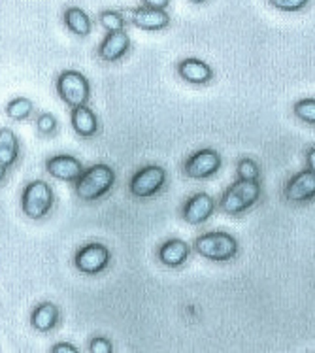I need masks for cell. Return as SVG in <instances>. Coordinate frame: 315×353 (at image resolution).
I'll list each match as a JSON object with an SVG mask.
<instances>
[{
	"instance_id": "6da1fadb",
	"label": "cell",
	"mask_w": 315,
	"mask_h": 353,
	"mask_svg": "<svg viewBox=\"0 0 315 353\" xmlns=\"http://www.w3.org/2000/svg\"><path fill=\"white\" fill-rule=\"evenodd\" d=\"M74 183H76V195L81 201H99L102 196H106L110 189L114 188L115 172L112 166L94 165L79 174V178Z\"/></svg>"
},
{
	"instance_id": "d6986e66",
	"label": "cell",
	"mask_w": 315,
	"mask_h": 353,
	"mask_svg": "<svg viewBox=\"0 0 315 353\" xmlns=\"http://www.w3.org/2000/svg\"><path fill=\"white\" fill-rule=\"evenodd\" d=\"M19 159V138L12 129H0V165L12 168Z\"/></svg>"
},
{
	"instance_id": "30bf717a",
	"label": "cell",
	"mask_w": 315,
	"mask_h": 353,
	"mask_svg": "<svg viewBox=\"0 0 315 353\" xmlns=\"http://www.w3.org/2000/svg\"><path fill=\"white\" fill-rule=\"evenodd\" d=\"M215 210L214 199L208 193H196L183 206L181 216L185 219V223L189 225H202L208 221Z\"/></svg>"
},
{
	"instance_id": "7c38bea8",
	"label": "cell",
	"mask_w": 315,
	"mask_h": 353,
	"mask_svg": "<svg viewBox=\"0 0 315 353\" xmlns=\"http://www.w3.org/2000/svg\"><path fill=\"white\" fill-rule=\"evenodd\" d=\"M129 48V34L125 30H114V32H108V37L99 46V57L106 63H115L127 55Z\"/></svg>"
},
{
	"instance_id": "5b68a950",
	"label": "cell",
	"mask_w": 315,
	"mask_h": 353,
	"mask_svg": "<svg viewBox=\"0 0 315 353\" xmlns=\"http://www.w3.org/2000/svg\"><path fill=\"white\" fill-rule=\"evenodd\" d=\"M57 94L61 101L68 104L70 108L78 106H87V102L91 99V85L89 79L78 70H65L57 76Z\"/></svg>"
},
{
	"instance_id": "8992f818",
	"label": "cell",
	"mask_w": 315,
	"mask_h": 353,
	"mask_svg": "<svg viewBox=\"0 0 315 353\" xmlns=\"http://www.w3.org/2000/svg\"><path fill=\"white\" fill-rule=\"evenodd\" d=\"M166 183V170L163 166L150 165L140 168L132 178H130L129 191L130 195L136 199H150L157 195Z\"/></svg>"
},
{
	"instance_id": "ac0fdd59",
	"label": "cell",
	"mask_w": 315,
	"mask_h": 353,
	"mask_svg": "<svg viewBox=\"0 0 315 353\" xmlns=\"http://www.w3.org/2000/svg\"><path fill=\"white\" fill-rule=\"evenodd\" d=\"M63 19H65L66 29L74 32L76 37L85 38L91 34V30H93V23H91V17L78 6H72L66 8L65 14H63Z\"/></svg>"
},
{
	"instance_id": "cb8c5ba5",
	"label": "cell",
	"mask_w": 315,
	"mask_h": 353,
	"mask_svg": "<svg viewBox=\"0 0 315 353\" xmlns=\"http://www.w3.org/2000/svg\"><path fill=\"white\" fill-rule=\"evenodd\" d=\"M36 127H38V130L42 132L43 137H50V134H53L55 130H57V117L53 116V114H40L38 116V119H36Z\"/></svg>"
},
{
	"instance_id": "d4e9b609",
	"label": "cell",
	"mask_w": 315,
	"mask_h": 353,
	"mask_svg": "<svg viewBox=\"0 0 315 353\" xmlns=\"http://www.w3.org/2000/svg\"><path fill=\"white\" fill-rule=\"evenodd\" d=\"M268 2L280 12H301L308 6L309 0H268Z\"/></svg>"
},
{
	"instance_id": "e0dca14e",
	"label": "cell",
	"mask_w": 315,
	"mask_h": 353,
	"mask_svg": "<svg viewBox=\"0 0 315 353\" xmlns=\"http://www.w3.org/2000/svg\"><path fill=\"white\" fill-rule=\"evenodd\" d=\"M59 323V308L53 303H42L36 306L30 314L32 329L40 332L53 331Z\"/></svg>"
},
{
	"instance_id": "5bb4252c",
	"label": "cell",
	"mask_w": 315,
	"mask_h": 353,
	"mask_svg": "<svg viewBox=\"0 0 315 353\" xmlns=\"http://www.w3.org/2000/svg\"><path fill=\"white\" fill-rule=\"evenodd\" d=\"M178 74L179 78L185 79L187 83H193V85H204L214 78L212 66L206 65L201 59H183V61H179Z\"/></svg>"
},
{
	"instance_id": "9c48e42d",
	"label": "cell",
	"mask_w": 315,
	"mask_h": 353,
	"mask_svg": "<svg viewBox=\"0 0 315 353\" xmlns=\"http://www.w3.org/2000/svg\"><path fill=\"white\" fill-rule=\"evenodd\" d=\"M287 202H308L314 201L315 196V170H302L294 174L291 180L287 181L285 191H283Z\"/></svg>"
},
{
	"instance_id": "9a60e30c",
	"label": "cell",
	"mask_w": 315,
	"mask_h": 353,
	"mask_svg": "<svg viewBox=\"0 0 315 353\" xmlns=\"http://www.w3.org/2000/svg\"><path fill=\"white\" fill-rule=\"evenodd\" d=\"M159 259L163 265L170 268L181 267L187 259H189V244L179 240V238H172L159 248Z\"/></svg>"
},
{
	"instance_id": "484cf974",
	"label": "cell",
	"mask_w": 315,
	"mask_h": 353,
	"mask_svg": "<svg viewBox=\"0 0 315 353\" xmlns=\"http://www.w3.org/2000/svg\"><path fill=\"white\" fill-rule=\"evenodd\" d=\"M89 352L91 353H114V346H112V342L106 339H93L91 340V344H89Z\"/></svg>"
},
{
	"instance_id": "f1b7e54d",
	"label": "cell",
	"mask_w": 315,
	"mask_h": 353,
	"mask_svg": "<svg viewBox=\"0 0 315 353\" xmlns=\"http://www.w3.org/2000/svg\"><path fill=\"white\" fill-rule=\"evenodd\" d=\"M306 161H308L309 170H315V150H308V155H306Z\"/></svg>"
},
{
	"instance_id": "ffe728a7",
	"label": "cell",
	"mask_w": 315,
	"mask_h": 353,
	"mask_svg": "<svg viewBox=\"0 0 315 353\" xmlns=\"http://www.w3.org/2000/svg\"><path fill=\"white\" fill-rule=\"evenodd\" d=\"M32 110H34V104L29 99H25V97H17L14 101L8 102L6 106V114L10 119H14V121H23V119H27L32 114Z\"/></svg>"
},
{
	"instance_id": "603a6c76",
	"label": "cell",
	"mask_w": 315,
	"mask_h": 353,
	"mask_svg": "<svg viewBox=\"0 0 315 353\" xmlns=\"http://www.w3.org/2000/svg\"><path fill=\"white\" fill-rule=\"evenodd\" d=\"M236 174L240 180H258L261 168L253 159H240L236 165Z\"/></svg>"
},
{
	"instance_id": "7402d4cb",
	"label": "cell",
	"mask_w": 315,
	"mask_h": 353,
	"mask_svg": "<svg viewBox=\"0 0 315 353\" xmlns=\"http://www.w3.org/2000/svg\"><path fill=\"white\" fill-rule=\"evenodd\" d=\"M294 116L308 125L315 123V101L314 99H302L294 104Z\"/></svg>"
},
{
	"instance_id": "83f0119b",
	"label": "cell",
	"mask_w": 315,
	"mask_h": 353,
	"mask_svg": "<svg viewBox=\"0 0 315 353\" xmlns=\"http://www.w3.org/2000/svg\"><path fill=\"white\" fill-rule=\"evenodd\" d=\"M53 353H78V347L72 346V344H55L51 347Z\"/></svg>"
},
{
	"instance_id": "7a4b0ae2",
	"label": "cell",
	"mask_w": 315,
	"mask_h": 353,
	"mask_svg": "<svg viewBox=\"0 0 315 353\" xmlns=\"http://www.w3.org/2000/svg\"><path fill=\"white\" fill-rule=\"evenodd\" d=\"M261 199V183L257 180H240L234 181L219 201V208L227 216H240L245 210L255 206Z\"/></svg>"
},
{
	"instance_id": "4316f807",
	"label": "cell",
	"mask_w": 315,
	"mask_h": 353,
	"mask_svg": "<svg viewBox=\"0 0 315 353\" xmlns=\"http://www.w3.org/2000/svg\"><path fill=\"white\" fill-rule=\"evenodd\" d=\"M143 6L148 8H157V10H166L168 4H170V0H142Z\"/></svg>"
},
{
	"instance_id": "4fadbf2b",
	"label": "cell",
	"mask_w": 315,
	"mask_h": 353,
	"mask_svg": "<svg viewBox=\"0 0 315 353\" xmlns=\"http://www.w3.org/2000/svg\"><path fill=\"white\" fill-rule=\"evenodd\" d=\"M130 21L142 30H163L170 25V15L157 8H136L130 12Z\"/></svg>"
},
{
	"instance_id": "4dcf8cb0",
	"label": "cell",
	"mask_w": 315,
	"mask_h": 353,
	"mask_svg": "<svg viewBox=\"0 0 315 353\" xmlns=\"http://www.w3.org/2000/svg\"><path fill=\"white\" fill-rule=\"evenodd\" d=\"M191 2H194V4H202V2H206V0H191Z\"/></svg>"
},
{
	"instance_id": "ba28073f",
	"label": "cell",
	"mask_w": 315,
	"mask_h": 353,
	"mask_svg": "<svg viewBox=\"0 0 315 353\" xmlns=\"http://www.w3.org/2000/svg\"><path fill=\"white\" fill-rule=\"evenodd\" d=\"M221 165V155L215 150L206 148V150H199V152L187 159L183 170L191 180H206V178H212V176L219 172Z\"/></svg>"
},
{
	"instance_id": "2e32d148",
	"label": "cell",
	"mask_w": 315,
	"mask_h": 353,
	"mask_svg": "<svg viewBox=\"0 0 315 353\" xmlns=\"http://www.w3.org/2000/svg\"><path fill=\"white\" fill-rule=\"evenodd\" d=\"M72 129L78 132L79 137L91 138L99 132V119L94 112L87 106H78L72 108Z\"/></svg>"
},
{
	"instance_id": "f546056e",
	"label": "cell",
	"mask_w": 315,
	"mask_h": 353,
	"mask_svg": "<svg viewBox=\"0 0 315 353\" xmlns=\"http://www.w3.org/2000/svg\"><path fill=\"white\" fill-rule=\"evenodd\" d=\"M6 174H8L6 166L0 165V181H4V178H6Z\"/></svg>"
},
{
	"instance_id": "277c9868",
	"label": "cell",
	"mask_w": 315,
	"mask_h": 353,
	"mask_svg": "<svg viewBox=\"0 0 315 353\" xmlns=\"http://www.w3.org/2000/svg\"><path fill=\"white\" fill-rule=\"evenodd\" d=\"M53 202H55V195L48 181H29L23 189L21 210L29 219H34V221L43 219L53 208Z\"/></svg>"
},
{
	"instance_id": "52a82bcc",
	"label": "cell",
	"mask_w": 315,
	"mask_h": 353,
	"mask_svg": "<svg viewBox=\"0 0 315 353\" xmlns=\"http://www.w3.org/2000/svg\"><path fill=\"white\" fill-rule=\"evenodd\" d=\"M110 259H112V255H110V250L106 245L101 244V242H91L76 253L74 265L79 272L94 276L101 274L102 270L110 265Z\"/></svg>"
},
{
	"instance_id": "8fae6325",
	"label": "cell",
	"mask_w": 315,
	"mask_h": 353,
	"mask_svg": "<svg viewBox=\"0 0 315 353\" xmlns=\"http://www.w3.org/2000/svg\"><path fill=\"white\" fill-rule=\"evenodd\" d=\"M45 170L55 180L76 181L79 178V174L83 172V165L72 155H55V157L48 159Z\"/></svg>"
},
{
	"instance_id": "44dd1931",
	"label": "cell",
	"mask_w": 315,
	"mask_h": 353,
	"mask_svg": "<svg viewBox=\"0 0 315 353\" xmlns=\"http://www.w3.org/2000/svg\"><path fill=\"white\" fill-rule=\"evenodd\" d=\"M99 21H101V25L108 30V32L125 29V17H123L119 12H114V10L101 12V15H99Z\"/></svg>"
},
{
	"instance_id": "3957f363",
	"label": "cell",
	"mask_w": 315,
	"mask_h": 353,
	"mask_svg": "<svg viewBox=\"0 0 315 353\" xmlns=\"http://www.w3.org/2000/svg\"><path fill=\"white\" fill-rule=\"evenodd\" d=\"M193 248L201 257H206V259L215 261V263H227V261L234 259L238 255V250H240L236 238L223 231L201 234L194 240Z\"/></svg>"
}]
</instances>
